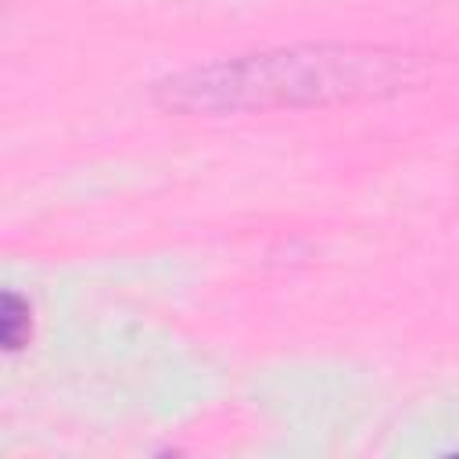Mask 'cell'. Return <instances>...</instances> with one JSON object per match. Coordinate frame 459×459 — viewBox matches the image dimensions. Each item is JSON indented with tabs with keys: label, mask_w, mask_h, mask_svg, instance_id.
Segmentation results:
<instances>
[{
	"label": "cell",
	"mask_w": 459,
	"mask_h": 459,
	"mask_svg": "<svg viewBox=\"0 0 459 459\" xmlns=\"http://www.w3.org/2000/svg\"><path fill=\"white\" fill-rule=\"evenodd\" d=\"M32 337V305L18 290L0 287V351H18Z\"/></svg>",
	"instance_id": "2"
},
{
	"label": "cell",
	"mask_w": 459,
	"mask_h": 459,
	"mask_svg": "<svg viewBox=\"0 0 459 459\" xmlns=\"http://www.w3.org/2000/svg\"><path fill=\"white\" fill-rule=\"evenodd\" d=\"M416 79L420 61L412 54L373 47H305L201 65L165 79L158 93L179 111H240L377 97Z\"/></svg>",
	"instance_id": "1"
}]
</instances>
